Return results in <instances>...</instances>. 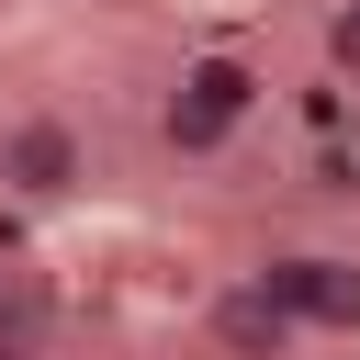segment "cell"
<instances>
[{
    "label": "cell",
    "mask_w": 360,
    "mask_h": 360,
    "mask_svg": "<svg viewBox=\"0 0 360 360\" xmlns=\"http://www.w3.org/2000/svg\"><path fill=\"white\" fill-rule=\"evenodd\" d=\"M259 112H270V68H259L248 45H191V56L169 68V90H158L169 158H225Z\"/></svg>",
    "instance_id": "1"
},
{
    "label": "cell",
    "mask_w": 360,
    "mask_h": 360,
    "mask_svg": "<svg viewBox=\"0 0 360 360\" xmlns=\"http://www.w3.org/2000/svg\"><path fill=\"white\" fill-rule=\"evenodd\" d=\"M90 180H101V146H90L79 112H56V101L0 112V202L56 214V202H90Z\"/></svg>",
    "instance_id": "2"
},
{
    "label": "cell",
    "mask_w": 360,
    "mask_h": 360,
    "mask_svg": "<svg viewBox=\"0 0 360 360\" xmlns=\"http://www.w3.org/2000/svg\"><path fill=\"white\" fill-rule=\"evenodd\" d=\"M248 270L281 292V315H292L315 349L360 338V248H338V236H281V248H259Z\"/></svg>",
    "instance_id": "3"
},
{
    "label": "cell",
    "mask_w": 360,
    "mask_h": 360,
    "mask_svg": "<svg viewBox=\"0 0 360 360\" xmlns=\"http://www.w3.org/2000/svg\"><path fill=\"white\" fill-rule=\"evenodd\" d=\"M191 338H202V360H304V349H315V338L281 315V292H270L259 270H225V281L202 292Z\"/></svg>",
    "instance_id": "4"
},
{
    "label": "cell",
    "mask_w": 360,
    "mask_h": 360,
    "mask_svg": "<svg viewBox=\"0 0 360 360\" xmlns=\"http://www.w3.org/2000/svg\"><path fill=\"white\" fill-rule=\"evenodd\" d=\"M326 68L360 90V0H338V11H326Z\"/></svg>",
    "instance_id": "5"
},
{
    "label": "cell",
    "mask_w": 360,
    "mask_h": 360,
    "mask_svg": "<svg viewBox=\"0 0 360 360\" xmlns=\"http://www.w3.org/2000/svg\"><path fill=\"white\" fill-rule=\"evenodd\" d=\"M0 360H34V338H11V326H0Z\"/></svg>",
    "instance_id": "6"
}]
</instances>
